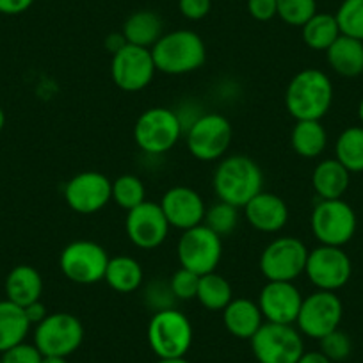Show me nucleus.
I'll return each mask as SVG.
<instances>
[{
	"instance_id": "obj_29",
	"label": "nucleus",
	"mask_w": 363,
	"mask_h": 363,
	"mask_svg": "<svg viewBox=\"0 0 363 363\" xmlns=\"http://www.w3.org/2000/svg\"><path fill=\"white\" fill-rule=\"evenodd\" d=\"M340 36V29L335 15L317 11L305 26L301 27L303 43L317 52H326Z\"/></svg>"
},
{
	"instance_id": "obj_31",
	"label": "nucleus",
	"mask_w": 363,
	"mask_h": 363,
	"mask_svg": "<svg viewBox=\"0 0 363 363\" xmlns=\"http://www.w3.org/2000/svg\"><path fill=\"white\" fill-rule=\"evenodd\" d=\"M196 299L203 308L211 312H223L233 299L232 285L219 272H208L200 277Z\"/></svg>"
},
{
	"instance_id": "obj_42",
	"label": "nucleus",
	"mask_w": 363,
	"mask_h": 363,
	"mask_svg": "<svg viewBox=\"0 0 363 363\" xmlns=\"http://www.w3.org/2000/svg\"><path fill=\"white\" fill-rule=\"evenodd\" d=\"M23 310H26V315H27V319H29L30 326H38V324H40L41 320H43L45 317L48 315L47 306L41 303V299H40V301L30 303V305H27Z\"/></svg>"
},
{
	"instance_id": "obj_16",
	"label": "nucleus",
	"mask_w": 363,
	"mask_h": 363,
	"mask_svg": "<svg viewBox=\"0 0 363 363\" xmlns=\"http://www.w3.org/2000/svg\"><path fill=\"white\" fill-rule=\"evenodd\" d=\"M65 200L77 214H96L113 200V182L99 171H82L66 184Z\"/></svg>"
},
{
	"instance_id": "obj_4",
	"label": "nucleus",
	"mask_w": 363,
	"mask_h": 363,
	"mask_svg": "<svg viewBox=\"0 0 363 363\" xmlns=\"http://www.w3.org/2000/svg\"><path fill=\"white\" fill-rule=\"evenodd\" d=\"M193 324L180 310H159L148 324V344L159 358H184L193 345Z\"/></svg>"
},
{
	"instance_id": "obj_26",
	"label": "nucleus",
	"mask_w": 363,
	"mask_h": 363,
	"mask_svg": "<svg viewBox=\"0 0 363 363\" xmlns=\"http://www.w3.org/2000/svg\"><path fill=\"white\" fill-rule=\"evenodd\" d=\"M104 280L114 292L130 294L143 285L145 272H143L141 264L135 258L127 257V255H118V257L111 258L109 264H107Z\"/></svg>"
},
{
	"instance_id": "obj_24",
	"label": "nucleus",
	"mask_w": 363,
	"mask_h": 363,
	"mask_svg": "<svg viewBox=\"0 0 363 363\" xmlns=\"http://www.w3.org/2000/svg\"><path fill=\"white\" fill-rule=\"evenodd\" d=\"M326 59L337 75L345 79L359 77L363 73V41L340 34L326 50Z\"/></svg>"
},
{
	"instance_id": "obj_1",
	"label": "nucleus",
	"mask_w": 363,
	"mask_h": 363,
	"mask_svg": "<svg viewBox=\"0 0 363 363\" xmlns=\"http://www.w3.org/2000/svg\"><path fill=\"white\" fill-rule=\"evenodd\" d=\"M333 82L317 68L296 73L285 91V107L296 121H320L333 106Z\"/></svg>"
},
{
	"instance_id": "obj_46",
	"label": "nucleus",
	"mask_w": 363,
	"mask_h": 363,
	"mask_svg": "<svg viewBox=\"0 0 363 363\" xmlns=\"http://www.w3.org/2000/svg\"><path fill=\"white\" fill-rule=\"evenodd\" d=\"M157 363H189L186 359V356L184 358H159V362Z\"/></svg>"
},
{
	"instance_id": "obj_47",
	"label": "nucleus",
	"mask_w": 363,
	"mask_h": 363,
	"mask_svg": "<svg viewBox=\"0 0 363 363\" xmlns=\"http://www.w3.org/2000/svg\"><path fill=\"white\" fill-rule=\"evenodd\" d=\"M4 125H6V114H4V111H2V107H0V132H2Z\"/></svg>"
},
{
	"instance_id": "obj_40",
	"label": "nucleus",
	"mask_w": 363,
	"mask_h": 363,
	"mask_svg": "<svg viewBox=\"0 0 363 363\" xmlns=\"http://www.w3.org/2000/svg\"><path fill=\"white\" fill-rule=\"evenodd\" d=\"M246 8L251 18L257 22H269L278 15L277 0H247Z\"/></svg>"
},
{
	"instance_id": "obj_36",
	"label": "nucleus",
	"mask_w": 363,
	"mask_h": 363,
	"mask_svg": "<svg viewBox=\"0 0 363 363\" xmlns=\"http://www.w3.org/2000/svg\"><path fill=\"white\" fill-rule=\"evenodd\" d=\"M320 344V352L326 356L330 362H344L351 356L352 351V342L349 338V335L345 331H342L340 328L331 333H328L326 337H323L319 340Z\"/></svg>"
},
{
	"instance_id": "obj_49",
	"label": "nucleus",
	"mask_w": 363,
	"mask_h": 363,
	"mask_svg": "<svg viewBox=\"0 0 363 363\" xmlns=\"http://www.w3.org/2000/svg\"><path fill=\"white\" fill-rule=\"evenodd\" d=\"M0 363H2V359H0Z\"/></svg>"
},
{
	"instance_id": "obj_19",
	"label": "nucleus",
	"mask_w": 363,
	"mask_h": 363,
	"mask_svg": "<svg viewBox=\"0 0 363 363\" xmlns=\"http://www.w3.org/2000/svg\"><path fill=\"white\" fill-rule=\"evenodd\" d=\"M159 205L171 228L182 232L201 225L207 212L201 194L186 186H174L167 189Z\"/></svg>"
},
{
	"instance_id": "obj_38",
	"label": "nucleus",
	"mask_w": 363,
	"mask_h": 363,
	"mask_svg": "<svg viewBox=\"0 0 363 363\" xmlns=\"http://www.w3.org/2000/svg\"><path fill=\"white\" fill-rule=\"evenodd\" d=\"M0 359H2V363H41L43 354L34 344L22 342V344L2 352Z\"/></svg>"
},
{
	"instance_id": "obj_2",
	"label": "nucleus",
	"mask_w": 363,
	"mask_h": 363,
	"mask_svg": "<svg viewBox=\"0 0 363 363\" xmlns=\"http://www.w3.org/2000/svg\"><path fill=\"white\" fill-rule=\"evenodd\" d=\"M152 57L157 72L166 75H186L200 69L207 61V47L200 34L189 29L164 33L153 45Z\"/></svg>"
},
{
	"instance_id": "obj_13",
	"label": "nucleus",
	"mask_w": 363,
	"mask_h": 363,
	"mask_svg": "<svg viewBox=\"0 0 363 363\" xmlns=\"http://www.w3.org/2000/svg\"><path fill=\"white\" fill-rule=\"evenodd\" d=\"M305 274L317 291L337 292L351 280L352 262L342 247L319 244L308 253Z\"/></svg>"
},
{
	"instance_id": "obj_48",
	"label": "nucleus",
	"mask_w": 363,
	"mask_h": 363,
	"mask_svg": "<svg viewBox=\"0 0 363 363\" xmlns=\"http://www.w3.org/2000/svg\"><path fill=\"white\" fill-rule=\"evenodd\" d=\"M358 118H359V121H362V125H363V96H362V100H359V104H358Z\"/></svg>"
},
{
	"instance_id": "obj_14",
	"label": "nucleus",
	"mask_w": 363,
	"mask_h": 363,
	"mask_svg": "<svg viewBox=\"0 0 363 363\" xmlns=\"http://www.w3.org/2000/svg\"><path fill=\"white\" fill-rule=\"evenodd\" d=\"M342 317H344V305L337 292L315 291L308 298H303L296 324L299 333L320 340L328 333L338 330Z\"/></svg>"
},
{
	"instance_id": "obj_20",
	"label": "nucleus",
	"mask_w": 363,
	"mask_h": 363,
	"mask_svg": "<svg viewBox=\"0 0 363 363\" xmlns=\"http://www.w3.org/2000/svg\"><path fill=\"white\" fill-rule=\"evenodd\" d=\"M244 218L255 230L264 233H277L289 221V207L278 194L262 191L244 205Z\"/></svg>"
},
{
	"instance_id": "obj_17",
	"label": "nucleus",
	"mask_w": 363,
	"mask_h": 363,
	"mask_svg": "<svg viewBox=\"0 0 363 363\" xmlns=\"http://www.w3.org/2000/svg\"><path fill=\"white\" fill-rule=\"evenodd\" d=\"M169 228L160 205L152 201H143L141 205L128 211L125 219V232L130 242L139 250L159 247L167 239Z\"/></svg>"
},
{
	"instance_id": "obj_22",
	"label": "nucleus",
	"mask_w": 363,
	"mask_h": 363,
	"mask_svg": "<svg viewBox=\"0 0 363 363\" xmlns=\"http://www.w3.org/2000/svg\"><path fill=\"white\" fill-rule=\"evenodd\" d=\"M4 289L6 299L26 308L30 303L41 299V294H43V278H41L40 271L33 267V265H16V267L9 271Z\"/></svg>"
},
{
	"instance_id": "obj_25",
	"label": "nucleus",
	"mask_w": 363,
	"mask_h": 363,
	"mask_svg": "<svg viewBox=\"0 0 363 363\" xmlns=\"http://www.w3.org/2000/svg\"><path fill=\"white\" fill-rule=\"evenodd\" d=\"M121 34L125 36L127 43L135 47L152 48L164 34V22L159 13L141 9L135 11L125 20Z\"/></svg>"
},
{
	"instance_id": "obj_30",
	"label": "nucleus",
	"mask_w": 363,
	"mask_h": 363,
	"mask_svg": "<svg viewBox=\"0 0 363 363\" xmlns=\"http://www.w3.org/2000/svg\"><path fill=\"white\" fill-rule=\"evenodd\" d=\"M335 159L349 173H363V125L347 127L335 143Z\"/></svg>"
},
{
	"instance_id": "obj_3",
	"label": "nucleus",
	"mask_w": 363,
	"mask_h": 363,
	"mask_svg": "<svg viewBox=\"0 0 363 363\" xmlns=\"http://www.w3.org/2000/svg\"><path fill=\"white\" fill-rule=\"evenodd\" d=\"M214 191L219 201L242 208L264 191V173L247 155H228L214 171Z\"/></svg>"
},
{
	"instance_id": "obj_6",
	"label": "nucleus",
	"mask_w": 363,
	"mask_h": 363,
	"mask_svg": "<svg viewBox=\"0 0 363 363\" xmlns=\"http://www.w3.org/2000/svg\"><path fill=\"white\" fill-rule=\"evenodd\" d=\"M310 228L319 244L344 247L354 237L358 218L354 208L342 198L319 200L310 216Z\"/></svg>"
},
{
	"instance_id": "obj_37",
	"label": "nucleus",
	"mask_w": 363,
	"mask_h": 363,
	"mask_svg": "<svg viewBox=\"0 0 363 363\" xmlns=\"http://www.w3.org/2000/svg\"><path fill=\"white\" fill-rule=\"evenodd\" d=\"M198 285H200V277L186 267H180L178 271H174L169 280L171 292H173L174 299H180V301L196 299Z\"/></svg>"
},
{
	"instance_id": "obj_34",
	"label": "nucleus",
	"mask_w": 363,
	"mask_h": 363,
	"mask_svg": "<svg viewBox=\"0 0 363 363\" xmlns=\"http://www.w3.org/2000/svg\"><path fill=\"white\" fill-rule=\"evenodd\" d=\"M239 219V207L225 203V201H218V203L212 205L211 208H207L203 225H207L208 228H211L212 232L218 233L219 237H226L237 228Z\"/></svg>"
},
{
	"instance_id": "obj_21",
	"label": "nucleus",
	"mask_w": 363,
	"mask_h": 363,
	"mask_svg": "<svg viewBox=\"0 0 363 363\" xmlns=\"http://www.w3.org/2000/svg\"><path fill=\"white\" fill-rule=\"evenodd\" d=\"M223 323L230 335L242 340H251L264 324V315L258 303L247 298H237L223 310Z\"/></svg>"
},
{
	"instance_id": "obj_33",
	"label": "nucleus",
	"mask_w": 363,
	"mask_h": 363,
	"mask_svg": "<svg viewBox=\"0 0 363 363\" xmlns=\"http://www.w3.org/2000/svg\"><path fill=\"white\" fill-rule=\"evenodd\" d=\"M335 18L340 34L363 41V0H342Z\"/></svg>"
},
{
	"instance_id": "obj_5",
	"label": "nucleus",
	"mask_w": 363,
	"mask_h": 363,
	"mask_svg": "<svg viewBox=\"0 0 363 363\" xmlns=\"http://www.w3.org/2000/svg\"><path fill=\"white\" fill-rule=\"evenodd\" d=\"M184 123L180 114L167 107H152L138 118L134 125V141L145 153L160 155L180 141Z\"/></svg>"
},
{
	"instance_id": "obj_8",
	"label": "nucleus",
	"mask_w": 363,
	"mask_h": 363,
	"mask_svg": "<svg viewBox=\"0 0 363 363\" xmlns=\"http://www.w3.org/2000/svg\"><path fill=\"white\" fill-rule=\"evenodd\" d=\"M111 257L99 242L79 239L69 242L59 257L61 272L77 285H95L106 278Z\"/></svg>"
},
{
	"instance_id": "obj_35",
	"label": "nucleus",
	"mask_w": 363,
	"mask_h": 363,
	"mask_svg": "<svg viewBox=\"0 0 363 363\" xmlns=\"http://www.w3.org/2000/svg\"><path fill=\"white\" fill-rule=\"evenodd\" d=\"M278 18L291 27H303L317 13V0H277Z\"/></svg>"
},
{
	"instance_id": "obj_11",
	"label": "nucleus",
	"mask_w": 363,
	"mask_h": 363,
	"mask_svg": "<svg viewBox=\"0 0 363 363\" xmlns=\"http://www.w3.org/2000/svg\"><path fill=\"white\" fill-rule=\"evenodd\" d=\"M177 257L180 267L196 272L198 277L214 272L223 258V237L201 223L182 233L177 244Z\"/></svg>"
},
{
	"instance_id": "obj_10",
	"label": "nucleus",
	"mask_w": 363,
	"mask_h": 363,
	"mask_svg": "<svg viewBox=\"0 0 363 363\" xmlns=\"http://www.w3.org/2000/svg\"><path fill=\"white\" fill-rule=\"evenodd\" d=\"M308 247L296 237H280L264 247L258 267L267 281H294L305 272Z\"/></svg>"
},
{
	"instance_id": "obj_44",
	"label": "nucleus",
	"mask_w": 363,
	"mask_h": 363,
	"mask_svg": "<svg viewBox=\"0 0 363 363\" xmlns=\"http://www.w3.org/2000/svg\"><path fill=\"white\" fill-rule=\"evenodd\" d=\"M298 363H333L326 358L320 351H310V352H303V356L299 358Z\"/></svg>"
},
{
	"instance_id": "obj_45",
	"label": "nucleus",
	"mask_w": 363,
	"mask_h": 363,
	"mask_svg": "<svg viewBox=\"0 0 363 363\" xmlns=\"http://www.w3.org/2000/svg\"><path fill=\"white\" fill-rule=\"evenodd\" d=\"M41 363H68L66 358H61V356H43Z\"/></svg>"
},
{
	"instance_id": "obj_39",
	"label": "nucleus",
	"mask_w": 363,
	"mask_h": 363,
	"mask_svg": "<svg viewBox=\"0 0 363 363\" xmlns=\"http://www.w3.org/2000/svg\"><path fill=\"white\" fill-rule=\"evenodd\" d=\"M212 0H178V11L191 22H200L211 13Z\"/></svg>"
},
{
	"instance_id": "obj_28",
	"label": "nucleus",
	"mask_w": 363,
	"mask_h": 363,
	"mask_svg": "<svg viewBox=\"0 0 363 363\" xmlns=\"http://www.w3.org/2000/svg\"><path fill=\"white\" fill-rule=\"evenodd\" d=\"M292 150L303 159H317L326 150L328 132L320 121H296L291 132Z\"/></svg>"
},
{
	"instance_id": "obj_23",
	"label": "nucleus",
	"mask_w": 363,
	"mask_h": 363,
	"mask_svg": "<svg viewBox=\"0 0 363 363\" xmlns=\"http://www.w3.org/2000/svg\"><path fill=\"white\" fill-rule=\"evenodd\" d=\"M351 184V173L337 159L320 160L312 173V187L319 200H338Z\"/></svg>"
},
{
	"instance_id": "obj_15",
	"label": "nucleus",
	"mask_w": 363,
	"mask_h": 363,
	"mask_svg": "<svg viewBox=\"0 0 363 363\" xmlns=\"http://www.w3.org/2000/svg\"><path fill=\"white\" fill-rule=\"evenodd\" d=\"M157 68L150 48L127 43L111 59V77L121 91L138 93L148 87Z\"/></svg>"
},
{
	"instance_id": "obj_27",
	"label": "nucleus",
	"mask_w": 363,
	"mask_h": 363,
	"mask_svg": "<svg viewBox=\"0 0 363 363\" xmlns=\"http://www.w3.org/2000/svg\"><path fill=\"white\" fill-rule=\"evenodd\" d=\"M29 330L30 323L22 306L9 299L0 301V352L26 342Z\"/></svg>"
},
{
	"instance_id": "obj_9",
	"label": "nucleus",
	"mask_w": 363,
	"mask_h": 363,
	"mask_svg": "<svg viewBox=\"0 0 363 363\" xmlns=\"http://www.w3.org/2000/svg\"><path fill=\"white\" fill-rule=\"evenodd\" d=\"M251 351L258 363H298L305 344L294 324L264 323L251 338Z\"/></svg>"
},
{
	"instance_id": "obj_7",
	"label": "nucleus",
	"mask_w": 363,
	"mask_h": 363,
	"mask_svg": "<svg viewBox=\"0 0 363 363\" xmlns=\"http://www.w3.org/2000/svg\"><path fill=\"white\" fill-rule=\"evenodd\" d=\"M233 130L223 114H201L187 125L186 145L191 155L201 162H212L225 157L232 145Z\"/></svg>"
},
{
	"instance_id": "obj_43",
	"label": "nucleus",
	"mask_w": 363,
	"mask_h": 363,
	"mask_svg": "<svg viewBox=\"0 0 363 363\" xmlns=\"http://www.w3.org/2000/svg\"><path fill=\"white\" fill-rule=\"evenodd\" d=\"M104 45H106V50L109 52V54L114 55L118 50H121V48L127 45V40H125V36L121 33H114V34H109V36L106 38Z\"/></svg>"
},
{
	"instance_id": "obj_12",
	"label": "nucleus",
	"mask_w": 363,
	"mask_h": 363,
	"mask_svg": "<svg viewBox=\"0 0 363 363\" xmlns=\"http://www.w3.org/2000/svg\"><path fill=\"white\" fill-rule=\"evenodd\" d=\"M84 326L68 312L48 313L34 330V345L43 356L68 358L82 345Z\"/></svg>"
},
{
	"instance_id": "obj_32",
	"label": "nucleus",
	"mask_w": 363,
	"mask_h": 363,
	"mask_svg": "<svg viewBox=\"0 0 363 363\" xmlns=\"http://www.w3.org/2000/svg\"><path fill=\"white\" fill-rule=\"evenodd\" d=\"M113 200L118 207L127 212L146 201V187L141 178L135 174L118 177L113 182Z\"/></svg>"
},
{
	"instance_id": "obj_18",
	"label": "nucleus",
	"mask_w": 363,
	"mask_h": 363,
	"mask_svg": "<svg viewBox=\"0 0 363 363\" xmlns=\"http://www.w3.org/2000/svg\"><path fill=\"white\" fill-rule=\"evenodd\" d=\"M258 306L265 323L296 324L303 294L294 281H267L258 294Z\"/></svg>"
},
{
	"instance_id": "obj_41",
	"label": "nucleus",
	"mask_w": 363,
	"mask_h": 363,
	"mask_svg": "<svg viewBox=\"0 0 363 363\" xmlns=\"http://www.w3.org/2000/svg\"><path fill=\"white\" fill-rule=\"evenodd\" d=\"M34 4V0H0V15H22L30 6Z\"/></svg>"
}]
</instances>
